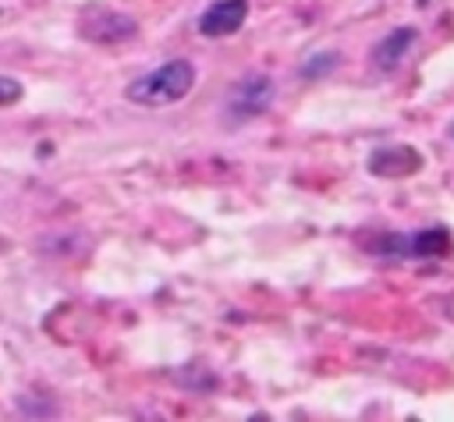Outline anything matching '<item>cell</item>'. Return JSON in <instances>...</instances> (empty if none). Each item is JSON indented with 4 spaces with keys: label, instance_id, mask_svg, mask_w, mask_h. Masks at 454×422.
I'll return each mask as SVG.
<instances>
[{
    "label": "cell",
    "instance_id": "cell-4",
    "mask_svg": "<svg viewBox=\"0 0 454 422\" xmlns=\"http://www.w3.org/2000/svg\"><path fill=\"white\" fill-rule=\"evenodd\" d=\"M135 28H138V25H135L128 14H117V11H89V14L82 18V35L92 39V43H103V46L135 35Z\"/></svg>",
    "mask_w": 454,
    "mask_h": 422
},
{
    "label": "cell",
    "instance_id": "cell-10",
    "mask_svg": "<svg viewBox=\"0 0 454 422\" xmlns=\"http://www.w3.org/2000/svg\"><path fill=\"white\" fill-rule=\"evenodd\" d=\"M447 138H450V142H454V121H450V124H447Z\"/></svg>",
    "mask_w": 454,
    "mask_h": 422
},
{
    "label": "cell",
    "instance_id": "cell-7",
    "mask_svg": "<svg viewBox=\"0 0 454 422\" xmlns=\"http://www.w3.org/2000/svg\"><path fill=\"white\" fill-rule=\"evenodd\" d=\"M454 248L450 234L443 227H429V231H415V234H404V255H415V259H433V255H447Z\"/></svg>",
    "mask_w": 454,
    "mask_h": 422
},
{
    "label": "cell",
    "instance_id": "cell-6",
    "mask_svg": "<svg viewBox=\"0 0 454 422\" xmlns=\"http://www.w3.org/2000/svg\"><path fill=\"white\" fill-rule=\"evenodd\" d=\"M415 39H419V32L408 28V25L390 28V32L372 46V64H376L380 71H397V64L408 57V50L415 46Z\"/></svg>",
    "mask_w": 454,
    "mask_h": 422
},
{
    "label": "cell",
    "instance_id": "cell-3",
    "mask_svg": "<svg viewBox=\"0 0 454 422\" xmlns=\"http://www.w3.org/2000/svg\"><path fill=\"white\" fill-rule=\"evenodd\" d=\"M248 18V0H213L202 18H199V32L206 39H223L234 35Z\"/></svg>",
    "mask_w": 454,
    "mask_h": 422
},
{
    "label": "cell",
    "instance_id": "cell-9",
    "mask_svg": "<svg viewBox=\"0 0 454 422\" xmlns=\"http://www.w3.org/2000/svg\"><path fill=\"white\" fill-rule=\"evenodd\" d=\"M18 99H21V82L0 74V106H11V103H18Z\"/></svg>",
    "mask_w": 454,
    "mask_h": 422
},
{
    "label": "cell",
    "instance_id": "cell-1",
    "mask_svg": "<svg viewBox=\"0 0 454 422\" xmlns=\"http://www.w3.org/2000/svg\"><path fill=\"white\" fill-rule=\"evenodd\" d=\"M195 85V64L192 60H167L145 74H138L135 82H128L124 96L128 103H138V106H170L177 99H184Z\"/></svg>",
    "mask_w": 454,
    "mask_h": 422
},
{
    "label": "cell",
    "instance_id": "cell-8",
    "mask_svg": "<svg viewBox=\"0 0 454 422\" xmlns=\"http://www.w3.org/2000/svg\"><path fill=\"white\" fill-rule=\"evenodd\" d=\"M340 67V50H312L305 60H301V67H298V78H305V82H316V78H326V74H333Z\"/></svg>",
    "mask_w": 454,
    "mask_h": 422
},
{
    "label": "cell",
    "instance_id": "cell-2",
    "mask_svg": "<svg viewBox=\"0 0 454 422\" xmlns=\"http://www.w3.org/2000/svg\"><path fill=\"white\" fill-rule=\"evenodd\" d=\"M273 96H277L273 78L262 74V71H248V74H241V78L227 89L223 103H227L231 121H252V117H262V113L270 110Z\"/></svg>",
    "mask_w": 454,
    "mask_h": 422
},
{
    "label": "cell",
    "instance_id": "cell-5",
    "mask_svg": "<svg viewBox=\"0 0 454 422\" xmlns=\"http://www.w3.org/2000/svg\"><path fill=\"white\" fill-rule=\"evenodd\" d=\"M365 167L376 177H408L422 167V156L411 145H383L365 160Z\"/></svg>",
    "mask_w": 454,
    "mask_h": 422
}]
</instances>
